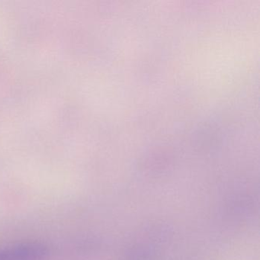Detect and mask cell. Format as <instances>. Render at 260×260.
<instances>
[{
	"mask_svg": "<svg viewBox=\"0 0 260 260\" xmlns=\"http://www.w3.org/2000/svg\"><path fill=\"white\" fill-rule=\"evenodd\" d=\"M48 247L39 242L16 243L0 249V260H45Z\"/></svg>",
	"mask_w": 260,
	"mask_h": 260,
	"instance_id": "cell-1",
	"label": "cell"
}]
</instances>
